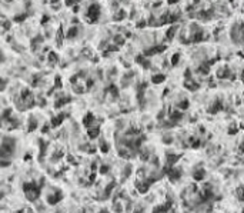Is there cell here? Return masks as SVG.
<instances>
[{"instance_id": "6da1fadb", "label": "cell", "mask_w": 244, "mask_h": 213, "mask_svg": "<svg viewBox=\"0 0 244 213\" xmlns=\"http://www.w3.org/2000/svg\"><path fill=\"white\" fill-rule=\"evenodd\" d=\"M40 193V189L36 186L34 183H26L24 185V194L29 200H34V199L39 196Z\"/></svg>"}, {"instance_id": "7a4b0ae2", "label": "cell", "mask_w": 244, "mask_h": 213, "mask_svg": "<svg viewBox=\"0 0 244 213\" xmlns=\"http://www.w3.org/2000/svg\"><path fill=\"white\" fill-rule=\"evenodd\" d=\"M100 16V6L99 4H92L87 10V20L90 23H94Z\"/></svg>"}, {"instance_id": "3957f363", "label": "cell", "mask_w": 244, "mask_h": 213, "mask_svg": "<svg viewBox=\"0 0 244 213\" xmlns=\"http://www.w3.org/2000/svg\"><path fill=\"white\" fill-rule=\"evenodd\" d=\"M166 50V46L164 45H161V46H154V47H152V49H147L146 50V56H152V54H157V53H160V52H164Z\"/></svg>"}, {"instance_id": "277c9868", "label": "cell", "mask_w": 244, "mask_h": 213, "mask_svg": "<svg viewBox=\"0 0 244 213\" xmlns=\"http://www.w3.org/2000/svg\"><path fill=\"white\" fill-rule=\"evenodd\" d=\"M204 39V33H203V30L199 29L196 30V33L193 34V41H201Z\"/></svg>"}, {"instance_id": "5b68a950", "label": "cell", "mask_w": 244, "mask_h": 213, "mask_svg": "<svg viewBox=\"0 0 244 213\" xmlns=\"http://www.w3.org/2000/svg\"><path fill=\"white\" fill-rule=\"evenodd\" d=\"M89 130V137L90 139H96L97 136H99V127H90V129H87Z\"/></svg>"}, {"instance_id": "8992f818", "label": "cell", "mask_w": 244, "mask_h": 213, "mask_svg": "<svg viewBox=\"0 0 244 213\" xmlns=\"http://www.w3.org/2000/svg\"><path fill=\"white\" fill-rule=\"evenodd\" d=\"M229 75H231L229 70V67H223L218 70V77L220 79H224V77H229Z\"/></svg>"}, {"instance_id": "52a82bcc", "label": "cell", "mask_w": 244, "mask_h": 213, "mask_svg": "<svg viewBox=\"0 0 244 213\" xmlns=\"http://www.w3.org/2000/svg\"><path fill=\"white\" fill-rule=\"evenodd\" d=\"M176 33H177V26H171L170 30L167 32V39H169V40H171V39L176 36Z\"/></svg>"}, {"instance_id": "ba28073f", "label": "cell", "mask_w": 244, "mask_h": 213, "mask_svg": "<svg viewBox=\"0 0 244 213\" xmlns=\"http://www.w3.org/2000/svg\"><path fill=\"white\" fill-rule=\"evenodd\" d=\"M223 107V105H221V102L218 100V102H216L214 105L211 106V109H210V113H217L218 110H220V109Z\"/></svg>"}, {"instance_id": "9c48e42d", "label": "cell", "mask_w": 244, "mask_h": 213, "mask_svg": "<svg viewBox=\"0 0 244 213\" xmlns=\"http://www.w3.org/2000/svg\"><path fill=\"white\" fill-rule=\"evenodd\" d=\"M204 179V170L200 169V170H196L194 172V180H203Z\"/></svg>"}, {"instance_id": "30bf717a", "label": "cell", "mask_w": 244, "mask_h": 213, "mask_svg": "<svg viewBox=\"0 0 244 213\" xmlns=\"http://www.w3.org/2000/svg\"><path fill=\"white\" fill-rule=\"evenodd\" d=\"M181 117H183V115H181L180 112H173V113H171V120H173V123L178 122Z\"/></svg>"}, {"instance_id": "8fae6325", "label": "cell", "mask_w": 244, "mask_h": 213, "mask_svg": "<svg viewBox=\"0 0 244 213\" xmlns=\"http://www.w3.org/2000/svg\"><path fill=\"white\" fill-rule=\"evenodd\" d=\"M152 82L153 83H161V82H164V75H157V76H153V79H152Z\"/></svg>"}, {"instance_id": "7c38bea8", "label": "cell", "mask_w": 244, "mask_h": 213, "mask_svg": "<svg viewBox=\"0 0 244 213\" xmlns=\"http://www.w3.org/2000/svg\"><path fill=\"white\" fill-rule=\"evenodd\" d=\"M186 87H189L190 90H196L197 89V85H196V83H193L191 80H189V82H186Z\"/></svg>"}, {"instance_id": "4fadbf2b", "label": "cell", "mask_w": 244, "mask_h": 213, "mask_svg": "<svg viewBox=\"0 0 244 213\" xmlns=\"http://www.w3.org/2000/svg\"><path fill=\"white\" fill-rule=\"evenodd\" d=\"M187 107H189V100H183L181 103H178V109L181 110H186Z\"/></svg>"}, {"instance_id": "5bb4252c", "label": "cell", "mask_w": 244, "mask_h": 213, "mask_svg": "<svg viewBox=\"0 0 244 213\" xmlns=\"http://www.w3.org/2000/svg\"><path fill=\"white\" fill-rule=\"evenodd\" d=\"M178 60H180V53H176V54H173V57H171V64H177Z\"/></svg>"}, {"instance_id": "9a60e30c", "label": "cell", "mask_w": 244, "mask_h": 213, "mask_svg": "<svg viewBox=\"0 0 244 213\" xmlns=\"http://www.w3.org/2000/svg\"><path fill=\"white\" fill-rule=\"evenodd\" d=\"M76 33H77V27H71L67 33V37H73V36H76Z\"/></svg>"}, {"instance_id": "2e32d148", "label": "cell", "mask_w": 244, "mask_h": 213, "mask_svg": "<svg viewBox=\"0 0 244 213\" xmlns=\"http://www.w3.org/2000/svg\"><path fill=\"white\" fill-rule=\"evenodd\" d=\"M241 150L244 152V142H243V145H241Z\"/></svg>"}, {"instance_id": "e0dca14e", "label": "cell", "mask_w": 244, "mask_h": 213, "mask_svg": "<svg viewBox=\"0 0 244 213\" xmlns=\"http://www.w3.org/2000/svg\"><path fill=\"white\" fill-rule=\"evenodd\" d=\"M0 60H2V54H0Z\"/></svg>"}]
</instances>
